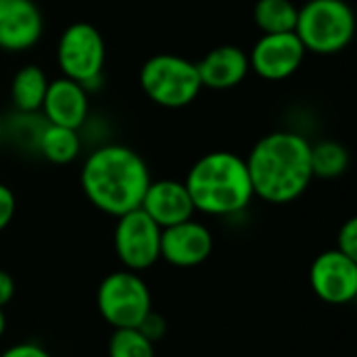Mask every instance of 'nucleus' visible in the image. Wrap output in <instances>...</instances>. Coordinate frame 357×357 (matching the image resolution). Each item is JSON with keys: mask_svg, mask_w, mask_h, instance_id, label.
I'll return each mask as SVG.
<instances>
[{"mask_svg": "<svg viewBox=\"0 0 357 357\" xmlns=\"http://www.w3.org/2000/svg\"><path fill=\"white\" fill-rule=\"evenodd\" d=\"M337 249H339L341 253H345V255H349V257L357 259V220L356 218H349V220L341 226V230H339V234H337Z\"/></svg>", "mask_w": 357, "mask_h": 357, "instance_id": "5701e85b", "label": "nucleus"}, {"mask_svg": "<svg viewBox=\"0 0 357 357\" xmlns=\"http://www.w3.org/2000/svg\"><path fill=\"white\" fill-rule=\"evenodd\" d=\"M44 36V15L36 0H0V50L19 54Z\"/></svg>", "mask_w": 357, "mask_h": 357, "instance_id": "f8f14e48", "label": "nucleus"}, {"mask_svg": "<svg viewBox=\"0 0 357 357\" xmlns=\"http://www.w3.org/2000/svg\"><path fill=\"white\" fill-rule=\"evenodd\" d=\"M15 211H17V199H15V192L0 182V232H4L13 218H15Z\"/></svg>", "mask_w": 357, "mask_h": 357, "instance_id": "b1692460", "label": "nucleus"}, {"mask_svg": "<svg viewBox=\"0 0 357 357\" xmlns=\"http://www.w3.org/2000/svg\"><path fill=\"white\" fill-rule=\"evenodd\" d=\"M113 249L126 270L144 272L161 259V228L138 207L117 218Z\"/></svg>", "mask_w": 357, "mask_h": 357, "instance_id": "6e6552de", "label": "nucleus"}, {"mask_svg": "<svg viewBox=\"0 0 357 357\" xmlns=\"http://www.w3.org/2000/svg\"><path fill=\"white\" fill-rule=\"evenodd\" d=\"M312 142L293 130L261 136L245 157L253 195L270 205H289L303 197L314 180Z\"/></svg>", "mask_w": 357, "mask_h": 357, "instance_id": "f257e3e1", "label": "nucleus"}, {"mask_svg": "<svg viewBox=\"0 0 357 357\" xmlns=\"http://www.w3.org/2000/svg\"><path fill=\"white\" fill-rule=\"evenodd\" d=\"M105 63L107 42L98 27L88 21H75L61 31L56 42V65L61 75L92 92L100 86Z\"/></svg>", "mask_w": 357, "mask_h": 357, "instance_id": "423d86ee", "label": "nucleus"}, {"mask_svg": "<svg viewBox=\"0 0 357 357\" xmlns=\"http://www.w3.org/2000/svg\"><path fill=\"white\" fill-rule=\"evenodd\" d=\"M0 357H52L42 345L38 343H17V345H10L4 354Z\"/></svg>", "mask_w": 357, "mask_h": 357, "instance_id": "393cba45", "label": "nucleus"}, {"mask_svg": "<svg viewBox=\"0 0 357 357\" xmlns=\"http://www.w3.org/2000/svg\"><path fill=\"white\" fill-rule=\"evenodd\" d=\"M13 297H15V280L8 272L0 270V307L4 310Z\"/></svg>", "mask_w": 357, "mask_h": 357, "instance_id": "a878e982", "label": "nucleus"}, {"mask_svg": "<svg viewBox=\"0 0 357 357\" xmlns=\"http://www.w3.org/2000/svg\"><path fill=\"white\" fill-rule=\"evenodd\" d=\"M36 151L54 165H67L73 163L79 153H82V136L79 130H71V128H63V126H52L46 123Z\"/></svg>", "mask_w": 357, "mask_h": 357, "instance_id": "f3484780", "label": "nucleus"}, {"mask_svg": "<svg viewBox=\"0 0 357 357\" xmlns=\"http://www.w3.org/2000/svg\"><path fill=\"white\" fill-rule=\"evenodd\" d=\"M310 163H312L314 178L335 180L349 169L351 155L347 146L337 140H320L310 149Z\"/></svg>", "mask_w": 357, "mask_h": 357, "instance_id": "6ab92c4d", "label": "nucleus"}, {"mask_svg": "<svg viewBox=\"0 0 357 357\" xmlns=\"http://www.w3.org/2000/svg\"><path fill=\"white\" fill-rule=\"evenodd\" d=\"M197 69L203 88L209 90H232L241 86L251 73L249 54L236 44H220L211 48L197 63Z\"/></svg>", "mask_w": 357, "mask_h": 357, "instance_id": "2eb2a0df", "label": "nucleus"}, {"mask_svg": "<svg viewBox=\"0 0 357 357\" xmlns=\"http://www.w3.org/2000/svg\"><path fill=\"white\" fill-rule=\"evenodd\" d=\"M195 211L213 218L243 213L253 201V186L245 157L232 151H211L199 157L186 178Z\"/></svg>", "mask_w": 357, "mask_h": 357, "instance_id": "7ed1b4c3", "label": "nucleus"}, {"mask_svg": "<svg viewBox=\"0 0 357 357\" xmlns=\"http://www.w3.org/2000/svg\"><path fill=\"white\" fill-rule=\"evenodd\" d=\"M4 333H6V316H4V310L0 307V339L4 337Z\"/></svg>", "mask_w": 357, "mask_h": 357, "instance_id": "bb28decb", "label": "nucleus"}, {"mask_svg": "<svg viewBox=\"0 0 357 357\" xmlns=\"http://www.w3.org/2000/svg\"><path fill=\"white\" fill-rule=\"evenodd\" d=\"M109 357H155V343L138 328H115L109 341Z\"/></svg>", "mask_w": 357, "mask_h": 357, "instance_id": "aec40b11", "label": "nucleus"}, {"mask_svg": "<svg viewBox=\"0 0 357 357\" xmlns=\"http://www.w3.org/2000/svg\"><path fill=\"white\" fill-rule=\"evenodd\" d=\"M44 126H46V119L40 113H17L15 111L13 119L6 123V128L2 126V130H6V134H10V138L15 142L25 144L36 151Z\"/></svg>", "mask_w": 357, "mask_h": 357, "instance_id": "412c9836", "label": "nucleus"}, {"mask_svg": "<svg viewBox=\"0 0 357 357\" xmlns=\"http://www.w3.org/2000/svg\"><path fill=\"white\" fill-rule=\"evenodd\" d=\"M138 82L144 96L163 109H184L203 90L197 63L174 52L149 56L138 71Z\"/></svg>", "mask_w": 357, "mask_h": 357, "instance_id": "39448f33", "label": "nucleus"}, {"mask_svg": "<svg viewBox=\"0 0 357 357\" xmlns=\"http://www.w3.org/2000/svg\"><path fill=\"white\" fill-rule=\"evenodd\" d=\"M140 209L161 230L176 226L180 222H186V220L195 218V213H197L184 180H174V178L151 180V184L142 197Z\"/></svg>", "mask_w": 357, "mask_h": 357, "instance_id": "4468645a", "label": "nucleus"}, {"mask_svg": "<svg viewBox=\"0 0 357 357\" xmlns=\"http://www.w3.org/2000/svg\"><path fill=\"white\" fill-rule=\"evenodd\" d=\"M40 113L46 123L79 130L90 115V92L65 75L54 77L48 82Z\"/></svg>", "mask_w": 357, "mask_h": 357, "instance_id": "ddd939ff", "label": "nucleus"}, {"mask_svg": "<svg viewBox=\"0 0 357 357\" xmlns=\"http://www.w3.org/2000/svg\"><path fill=\"white\" fill-rule=\"evenodd\" d=\"M96 307L113 331L138 328L144 316L153 310V297L142 276L123 268L100 282L96 291Z\"/></svg>", "mask_w": 357, "mask_h": 357, "instance_id": "0eeeda50", "label": "nucleus"}, {"mask_svg": "<svg viewBox=\"0 0 357 357\" xmlns=\"http://www.w3.org/2000/svg\"><path fill=\"white\" fill-rule=\"evenodd\" d=\"M2 134H4V130H2V123H0V138H2Z\"/></svg>", "mask_w": 357, "mask_h": 357, "instance_id": "cd10ccee", "label": "nucleus"}, {"mask_svg": "<svg viewBox=\"0 0 357 357\" xmlns=\"http://www.w3.org/2000/svg\"><path fill=\"white\" fill-rule=\"evenodd\" d=\"M299 6L293 0H257L253 6V21L261 33L295 31Z\"/></svg>", "mask_w": 357, "mask_h": 357, "instance_id": "a211bd4d", "label": "nucleus"}, {"mask_svg": "<svg viewBox=\"0 0 357 357\" xmlns=\"http://www.w3.org/2000/svg\"><path fill=\"white\" fill-rule=\"evenodd\" d=\"M138 331L151 341V343H157V341H161L163 337H165V333H167V322H165V318L161 316V314H157V312H149L146 316H144V320L138 324Z\"/></svg>", "mask_w": 357, "mask_h": 357, "instance_id": "4be33fe9", "label": "nucleus"}, {"mask_svg": "<svg viewBox=\"0 0 357 357\" xmlns=\"http://www.w3.org/2000/svg\"><path fill=\"white\" fill-rule=\"evenodd\" d=\"M247 54L249 67L257 77L266 82H284L301 69L307 50L295 31H287L261 33Z\"/></svg>", "mask_w": 357, "mask_h": 357, "instance_id": "1a4fd4ad", "label": "nucleus"}, {"mask_svg": "<svg viewBox=\"0 0 357 357\" xmlns=\"http://www.w3.org/2000/svg\"><path fill=\"white\" fill-rule=\"evenodd\" d=\"M295 33L312 54H339L356 38V13L347 0H307L299 6Z\"/></svg>", "mask_w": 357, "mask_h": 357, "instance_id": "20e7f679", "label": "nucleus"}, {"mask_svg": "<svg viewBox=\"0 0 357 357\" xmlns=\"http://www.w3.org/2000/svg\"><path fill=\"white\" fill-rule=\"evenodd\" d=\"M310 284L314 295L328 305L351 303L357 295V259L339 249L320 253L310 268Z\"/></svg>", "mask_w": 357, "mask_h": 357, "instance_id": "9d476101", "label": "nucleus"}, {"mask_svg": "<svg viewBox=\"0 0 357 357\" xmlns=\"http://www.w3.org/2000/svg\"><path fill=\"white\" fill-rule=\"evenodd\" d=\"M213 253V234L195 218L161 230V259L174 268H197Z\"/></svg>", "mask_w": 357, "mask_h": 357, "instance_id": "9b49d317", "label": "nucleus"}, {"mask_svg": "<svg viewBox=\"0 0 357 357\" xmlns=\"http://www.w3.org/2000/svg\"><path fill=\"white\" fill-rule=\"evenodd\" d=\"M46 71L36 65L27 63L19 67L10 79V102L17 113H40L46 88H48Z\"/></svg>", "mask_w": 357, "mask_h": 357, "instance_id": "dca6fc26", "label": "nucleus"}, {"mask_svg": "<svg viewBox=\"0 0 357 357\" xmlns=\"http://www.w3.org/2000/svg\"><path fill=\"white\" fill-rule=\"evenodd\" d=\"M151 180L144 157L117 142L96 146L79 169V186L86 199L113 218L138 209Z\"/></svg>", "mask_w": 357, "mask_h": 357, "instance_id": "f03ea898", "label": "nucleus"}]
</instances>
